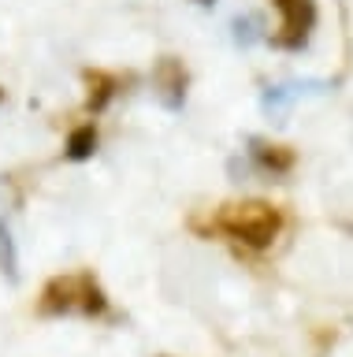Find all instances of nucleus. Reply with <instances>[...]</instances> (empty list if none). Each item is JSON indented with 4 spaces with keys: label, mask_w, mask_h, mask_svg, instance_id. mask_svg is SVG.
Wrapping results in <instances>:
<instances>
[{
    "label": "nucleus",
    "mask_w": 353,
    "mask_h": 357,
    "mask_svg": "<svg viewBox=\"0 0 353 357\" xmlns=\"http://www.w3.org/2000/svg\"><path fill=\"white\" fill-rule=\"evenodd\" d=\"M216 227L249 250H268L283 231V212L268 201H238L216 216Z\"/></svg>",
    "instance_id": "f257e3e1"
},
{
    "label": "nucleus",
    "mask_w": 353,
    "mask_h": 357,
    "mask_svg": "<svg viewBox=\"0 0 353 357\" xmlns=\"http://www.w3.org/2000/svg\"><path fill=\"white\" fill-rule=\"evenodd\" d=\"M108 309V298L104 290L97 287L93 275H60L52 279L45 287V294H41V312H49V317H63V312H86V317H101Z\"/></svg>",
    "instance_id": "f03ea898"
},
{
    "label": "nucleus",
    "mask_w": 353,
    "mask_h": 357,
    "mask_svg": "<svg viewBox=\"0 0 353 357\" xmlns=\"http://www.w3.org/2000/svg\"><path fill=\"white\" fill-rule=\"evenodd\" d=\"M275 8L283 11V38H279V45H286V49L305 45L308 30H313V22H316V0H275Z\"/></svg>",
    "instance_id": "7ed1b4c3"
},
{
    "label": "nucleus",
    "mask_w": 353,
    "mask_h": 357,
    "mask_svg": "<svg viewBox=\"0 0 353 357\" xmlns=\"http://www.w3.org/2000/svg\"><path fill=\"white\" fill-rule=\"evenodd\" d=\"M152 82H157V89H160V97H164V105H168V108H179L186 100V67L179 60H171V56H168V60H160Z\"/></svg>",
    "instance_id": "20e7f679"
},
{
    "label": "nucleus",
    "mask_w": 353,
    "mask_h": 357,
    "mask_svg": "<svg viewBox=\"0 0 353 357\" xmlns=\"http://www.w3.org/2000/svg\"><path fill=\"white\" fill-rule=\"evenodd\" d=\"M93 149H97V127H93V123H86V127L71 130V138H68V149H63V156H68V160H90Z\"/></svg>",
    "instance_id": "39448f33"
},
{
    "label": "nucleus",
    "mask_w": 353,
    "mask_h": 357,
    "mask_svg": "<svg viewBox=\"0 0 353 357\" xmlns=\"http://www.w3.org/2000/svg\"><path fill=\"white\" fill-rule=\"evenodd\" d=\"M253 153H257V160L268 167V172H290L294 167V153L283 149V145H260V149H253Z\"/></svg>",
    "instance_id": "423d86ee"
},
{
    "label": "nucleus",
    "mask_w": 353,
    "mask_h": 357,
    "mask_svg": "<svg viewBox=\"0 0 353 357\" xmlns=\"http://www.w3.org/2000/svg\"><path fill=\"white\" fill-rule=\"evenodd\" d=\"M90 82L97 86V93H90V112H101L108 100H112V93H116V78H108V75H90Z\"/></svg>",
    "instance_id": "0eeeda50"
},
{
    "label": "nucleus",
    "mask_w": 353,
    "mask_h": 357,
    "mask_svg": "<svg viewBox=\"0 0 353 357\" xmlns=\"http://www.w3.org/2000/svg\"><path fill=\"white\" fill-rule=\"evenodd\" d=\"M197 4H212V0H197Z\"/></svg>",
    "instance_id": "6e6552de"
},
{
    "label": "nucleus",
    "mask_w": 353,
    "mask_h": 357,
    "mask_svg": "<svg viewBox=\"0 0 353 357\" xmlns=\"http://www.w3.org/2000/svg\"><path fill=\"white\" fill-rule=\"evenodd\" d=\"M0 97H4V89H0Z\"/></svg>",
    "instance_id": "1a4fd4ad"
}]
</instances>
